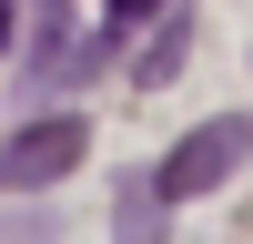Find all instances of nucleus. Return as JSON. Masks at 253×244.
<instances>
[{
    "instance_id": "obj_7",
    "label": "nucleus",
    "mask_w": 253,
    "mask_h": 244,
    "mask_svg": "<svg viewBox=\"0 0 253 244\" xmlns=\"http://www.w3.org/2000/svg\"><path fill=\"white\" fill-rule=\"evenodd\" d=\"M0 31H10V0H0Z\"/></svg>"
},
{
    "instance_id": "obj_5",
    "label": "nucleus",
    "mask_w": 253,
    "mask_h": 244,
    "mask_svg": "<svg viewBox=\"0 0 253 244\" xmlns=\"http://www.w3.org/2000/svg\"><path fill=\"white\" fill-rule=\"evenodd\" d=\"M182 51H193V20H162V31H152V61H142V81H172Z\"/></svg>"
},
{
    "instance_id": "obj_3",
    "label": "nucleus",
    "mask_w": 253,
    "mask_h": 244,
    "mask_svg": "<svg viewBox=\"0 0 253 244\" xmlns=\"http://www.w3.org/2000/svg\"><path fill=\"white\" fill-rule=\"evenodd\" d=\"M101 51H112V31H71V20H41V31H31V81H41V92H61V81L101 71Z\"/></svg>"
},
{
    "instance_id": "obj_6",
    "label": "nucleus",
    "mask_w": 253,
    "mask_h": 244,
    "mask_svg": "<svg viewBox=\"0 0 253 244\" xmlns=\"http://www.w3.org/2000/svg\"><path fill=\"white\" fill-rule=\"evenodd\" d=\"M152 10H162V0H101V31L122 41V31H132V20H152Z\"/></svg>"
},
{
    "instance_id": "obj_4",
    "label": "nucleus",
    "mask_w": 253,
    "mask_h": 244,
    "mask_svg": "<svg viewBox=\"0 0 253 244\" xmlns=\"http://www.w3.org/2000/svg\"><path fill=\"white\" fill-rule=\"evenodd\" d=\"M122 244H162V193H152V183L122 193Z\"/></svg>"
},
{
    "instance_id": "obj_1",
    "label": "nucleus",
    "mask_w": 253,
    "mask_h": 244,
    "mask_svg": "<svg viewBox=\"0 0 253 244\" xmlns=\"http://www.w3.org/2000/svg\"><path fill=\"white\" fill-rule=\"evenodd\" d=\"M243 153H253V122H203V132H182L172 153H162V173H152V193L162 203H193V193H213V183H233L243 173Z\"/></svg>"
},
{
    "instance_id": "obj_2",
    "label": "nucleus",
    "mask_w": 253,
    "mask_h": 244,
    "mask_svg": "<svg viewBox=\"0 0 253 244\" xmlns=\"http://www.w3.org/2000/svg\"><path fill=\"white\" fill-rule=\"evenodd\" d=\"M81 142H91V132H81L71 112H51V122H20V132L0 142V183H10V193H41V183H61V173L81 163Z\"/></svg>"
}]
</instances>
